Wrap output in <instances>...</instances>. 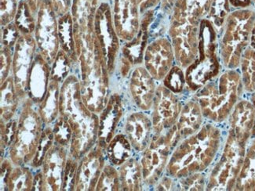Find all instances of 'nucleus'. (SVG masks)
I'll return each instance as SVG.
<instances>
[{
    "instance_id": "nucleus-1",
    "label": "nucleus",
    "mask_w": 255,
    "mask_h": 191,
    "mask_svg": "<svg viewBox=\"0 0 255 191\" xmlns=\"http://www.w3.org/2000/svg\"><path fill=\"white\" fill-rule=\"evenodd\" d=\"M221 138L222 133L218 127L211 124L202 125L200 130L180 143L170 162V174L183 178L203 173L215 160Z\"/></svg>"
},
{
    "instance_id": "nucleus-2",
    "label": "nucleus",
    "mask_w": 255,
    "mask_h": 191,
    "mask_svg": "<svg viewBox=\"0 0 255 191\" xmlns=\"http://www.w3.org/2000/svg\"><path fill=\"white\" fill-rule=\"evenodd\" d=\"M244 90L241 76L234 69H227L218 81H211L197 90L194 99L204 118L220 123L230 117Z\"/></svg>"
},
{
    "instance_id": "nucleus-3",
    "label": "nucleus",
    "mask_w": 255,
    "mask_h": 191,
    "mask_svg": "<svg viewBox=\"0 0 255 191\" xmlns=\"http://www.w3.org/2000/svg\"><path fill=\"white\" fill-rule=\"evenodd\" d=\"M217 34L208 19L201 20L199 54L185 72L187 87L192 92H196L219 75L221 66L217 54Z\"/></svg>"
},
{
    "instance_id": "nucleus-4",
    "label": "nucleus",
    "mask_w": 255,
    "mask_h": 191,
    "mask_svg": "<svg viewBox=\"0 0 255 191\" xmlns=\"http://www.w3.org/2000/svg\"><path fill=\"white\" fill-rule=\"evenodd\" d=\"M255 23V12L248 8L228 16L220 43L221 59L227 69L236 70L240 66L243 53L250 46Z\"/></svg>"
},
{
    "instance_id": "nucleus-5",
    "label": "nucleus",
    "mask_w": 255,
    "mask_h": 191,
    "mask_svg": "<svg viewBox=\"0 0 255 191\" xmlns=\"http://www.w3.org/2000/svg\"><path fill=\"white\" fill-rule=\"evenodd\" d=\"M247 143L239 141L229 130L223 151L207 179V191H234L244 163Z\"/></svg>"
},
{
    "instance_id": "nucleus-6",
    "label": "nucleus",
    "mask_w": 255,
    "mask_h": 191,
    "mask_svg": "<svg viewBox=\"0 0 255 191\" xmlns=\"http://www.w3.org/2000/svg\"><path fill=\"white\" fill-rule=\"evenodd\" d=\"M170 35L178 66L186 69L196 61L199 54L200 24L190 22L183 9H174Z\"/></svg>"
},
{
    "instance_id": "nucleus-7",
    "label": "nucleus",
    "mask_w": 255,
    "mask_h": 191,
    "mask_svg": "<svg viewBox=\"0 0 255 191\" xmlns=\"http://www.w3.org/2000/svg\"><path fill=\"white\" fill-rule=\"evenodd\" d=\"M174 53L168 39L160 38L152 42L144 52L145 68L154 79H164L173 68Z\"/></svg>"
},
{
    "instance_id": "nucleus-8",
    "label": "nucleus",
    "mask_w": 255,
    "mask_h": 191,
    "mask_svg": "<svg viewBox=\"0 0 255 191\" xmlns=\"http://www.w3.org/2000/svg\"><path fill=\"white\" fill-rule=\"evenodd\" d=\"M54 9L50 0H43L38 11V27L36 38L38 43L49 59L55 56L58 47L57 24Z\"/></svg>"
},
{
    "instance_id": "nucleus-9",
    "label": "nucleus",
    "mask_w": 255,
    "mask_h": 191,
    "mask_svg": "<svg viewBox=\"0 0 255 191\" xmlns=\"http://www.w3.org/2000/svg\"><path fill=\"white\" fill-rule=\"evenodd\" d=\"M138 3L137 0H114V25L121 39L131 41L140 28Z\"/></svg>"
},
{
    "instance_id": "nucleus-10",
    "label": "nucleus",
    "mask_w": 255,
    "mask_h": 191,
    "mask_svg": "<svg viewBox=\"0 0 255 191\" xmlns=\"http://www.w3.org/2000/svg\"><path fill=\"white\" fill-rule=\"evenodd\" d=\"M95 15L101 46L104 55L107 57L108 68L112 70L119 50V42L117 31H114L112 24L111 9L109 4L102 2L97 9Z\"/></svg>"
},
{
    "instance_id": "nucleus-11",
    "label": "nucleus",
    "mask_w": 255,
    "mask_h": 191,
    "mask_svg": "<svg viewBox=\"0 0 255 191\" xmlns=\"http://www.w3.org/2000/svg\"><path fill=\"white\" fill-rule=\"evenodd\" d=\"M255 107L252 100H239L229 117L230 130L239 141L248 143L255 125Z\"/></svg>"
},
{
    "instance_id": "nucleus-12",
    "label": "nucleus",
    "mask_w": 255,
    "mask_h": 191,
    "mask_svg": "<svg viewBox=\"0 0 255 191\" xmlns=\"http://www.w3.org/2000/svg\"><path fill=\"white\" fill-rule=\"evenodd\" d=\"M130 90L140 107H149L155 92V83L146 68L138 67L133 71L130 79Z\"/></svg>"
},
{
    "instance_id": "nucleus-13",
    "label": "nucleus",
    "mask_w": 255,
    "mask_h": 191,
    "mask_svg": "<svg viewBox=\"0 0 255 191\" xmlns=\"http://www.w3.org/2000/svg\"><path fill=\"white\" fill-rule=\"evenodd\" d=\"M204 118L200 106L196 99L187 101L181 109L176 127L180 139L184 140L200 130Z\"/></svg>"
},
{
    "instance_id": "nucleus-14",
    "label": "nucleus",
    "mask_w": 255,
    "mask_h": 191,
    "mask_svg": "<svg viewBox=\"0 0 255 191\" xmlns=\"http://www.w3.org/2000/svg\"><path fill=\"white\" fill-rule=\"evenodd\" d=\"M157 118H155V126L164 125L170 126L174 123L176 118L179 116L181 107H180L178 99L169 89L160 87L157 92Z\"/></svg>"
},
{
    "instance_id": "nucleus-15",
    "label": "nucleus",
    "mask_w": 255,
    "mask_h": 191,
    "mask_svg": "<svg viewBox=\"0 0 255 191\" xmlns=\"http://www.w3.org/2000/svg\"><path fill=\"white\" fill-rule=\"evenodd\" d=\"M169 147L163 139L159 140L151 150H148L143 159V174L144 178L159 176L168 155Z\"/></svg>"
},
{
    "instance_id": "nucleus-16",
    "label": "nucleus",
    "mask_w": 255,
    "mask_h": 191,
    "mask_svg": "<svg viewBox=\"0 0 255 191\" xmlns=\"http://www.w3.org/2000/svg\"><path fill=\"white\" fill-rule=\"evenodd\" d=\"M255 190V137L247 147L244 163L236 183L234 191Z\"/></svg>"
},
{
    "instance_id": "nucleus-17",
    "label": "nucleus",
    "mask_w": 255,
    "mask_h": 191,
    "mask_svg": "<svg viewBox=\"0 0 255 191\" xmlns=\"http://www.w3.org/2000/svg\"><path fill=\"white\" fill-rule=\"evenodd\" d=\"M34 45L31 39H20L16 48L14 71L18 79H24L32 60Z\"/></svg>"
},
{
    "instance_id": "nucleus-18",
    "label": "nucleus",
    "mask_w": 255,
    "mask_h": 191,
    "mask_svg": "<svg viewBox=\"0 0 255 191\" xmlns=\"http://www.w3.org/2000/svg\"><path fill=\"white\" fill-rule=\"evenodd\" d=\"M240 66L244 90L248 93L255 92V50L248 46L241 57Z\"/></svg>"
},
{
    "instance_id": "nucleus-19",
    "label": "nucleus",
    "mask_w": 255,
    "mask_h": 191,
    "mask_svg": "<svg viewBox=\"0 0 255 191\" xmlns=\"http://www.w3.org/2000/svg\"><path fill=\"white\" fill-rule=\"evenodd\" d=\"M149 121L142 114H133L128 123V132L133 144L138 148L143 147L149 131Z\"/></svg>"
},
{
    "instance_id": "nucleus-20",
    "label": "nucleus",
    "mask_w": 255,
    "mask_h": 191,
    "mask_svg": "<svg viewBox=\"0 0 255 191\" xmlns=\"http://www.w3.org/2000/svg\"><path fill=\"white\" fill-rule=\"evenodd\" d=\"M229 0H214L207 18L212 23L217 33L223 30L228 16L230 15Z\"/></svg>"
},
{
    "instance_id": "nucleus-21",
    "label": "nucleus",
    "mask_w": 255,
    "mask_h": 191,
    "mask_svg": "<svg viewBox=\"0 0 255 191\" xmlns=\"http://www.w3.org/2000/svg\"><path fill=\"white\" fill-rule=\"evenodd\" d=\"M214 0H185L186 11L190 22L200 24L209 14Z\"/></svg>"
},
{
    "instance_id": "nucleus-22",
    "label": "nucleus",
    "mask_w": 255,
    "mask_h": 191,
    "mask_svg": "<svg viewBox=\"0 0 255 191\" xmlns=\"http://www.w3.org/2000/svg\"><path fill=\"white\" fill-rule=\"evenodd\" d=\"M32 13L27 1L20 0L16 14V24L20 31H24V33H30L33 31L35 24Z\"/></svg>"
},
{
    "instance_id": "nucleus-23",
    "label": "nucleus",
    "mask_w": 255,
    "mask_h": 191,
    "mask_svg": "<svg viewBox=\"0 0 255 191\" xmlns=\"http://www.w3.org/2000/svg\"><path fill=\"white\" fill-rule=\"evenodd\" d=\"M185 84V75L180 66L173 67L164 78L165 87L174 94L182 92Z\"/></svg>"
},
{
    "instance_id": "nucleus-24",
    "label": "nucleus",
    "mask_w": 255,
    "mask_h": 191,
    "mask_svg": "<svg viewBox=\"0 0 255 191\" xmlns=\"http://www.w3.org/2000/svg\"><path fill=\"white\" fill-rule=\"evenodd\" d=\"M207 178L202 173H194L181 180V188L185 191H204L206 190Z\"/></svg>"
},
{
    "instance_id": "nucleus-25",
    "label": "nucleus",
    "mask_w": 255,
    "mask_h": 191,
    "mask_svg": "<svg viewBox=\"0 0 255 191\" xmlns=\"http://www.w3.org/2000/svg\"><path fill=\"white\" fill-rule=\"evenodd\" d=\"M130 147L123 136H118L113 144V159L116 164H121L129 158Z\"/></svg>"
},
{
    "instance_id": "nucleus-26",
    "label": "nucleus",
    "mask_w": 255,
    "mask_h": 191,
    "mask_svg": "<svg viewBox=\"0 0 255 191\" xmlns=\"http://www.w3.org/2000/svg\"><path fill=\"white\" fill-rule=\"evenodd\" d=\"M140 170L137 164L130 162L124 169V181L129 189H137L140 183Z\"/></svg>"
},
{
    "instance_id": "nucleus-27",
    "label": "nucleus",
    "mask_w": 255,
    "mask_h": 191,
    "mask_svg": "<svg viewBox=\"0 0 255 191\" xmlns=\"http://www.w3.org/2000/svg\"><path fill=\"white\" fill-rule=\"evenodd\" d=\"M72 20L69 13L64 15L60 18V37L63 42L65 50L70 49L72 46Z\"/></svg>"
},
{
    "instance_id": "nucleus-28",
    "label": "nucleus",
    "mask_w": 255,
    "mask_h": 191,
    "mask_svg": "<svg viewBox=\"0 0 255 191\" xmlns=\"http://www.w3.org/2000/svg\"><path fill=\"white\" fill-rule=\"evenodd\" d=\"M17 0H1V21L6 24L11 21L17 14Z\"/></svg>"
},
{
    "instance_id": "nucleus-29",
    "label": "nucleus",
    "mask_w": 255,
    "mask_h": 191,
    "mask_svg": "<svg viewBox=\"0 0 255 191\" xmlns=\"http://www.w3.org/2000/svg\"><path fill=\"white\" fill-rule=\"evenodd\" d=\"M50 2L56 13L65 15L72 3V0H50Z\"/></svg>"
},
{
    "instance_id": "nucleus-30",
    "label": "nucleus",
    "mask_w": 255,
    "mask_h": 191,
    "mask_svg": "<svg viewBox=\"0 0 255 191\" xmlns=\"http://www.w3.org/2000/svg\"><path fill=\"white\" fill-rule=\"evenodd\" d=\"M137 1L140 13L152 10L160 2V0H137Z\"/></svg>"
},
{
    "instance_id": "nucleus-31",
    "label": "nucleus",
    "mask_w": 255,
    "mask_h": 191,
    "mask_svg": "<svg viewBox=\"0 0 255 191\" xmlns=\"http://www.w3.org/2000/svg\"><path fill=\"white\" fill-rule=\"evenodd\" d=\"M252 0H229L230 6L238 9H247L252 3Z\"/></svg>"
},
{
    "instance_id": "nucleus-32",
    "label": "nucleus",
    "mask_w": 255,
    "mask_h": 191,
    "mask_svg": "<svg viewBox=\"0 0 255 191\" xmlns=\"http://www.w3.org/2000/svg\"><path fill=\"white\" fill-rule=\"evenodd\" d=\"M26 1L28 2V6L32 13H35L38 8L40 6L41 2H43V0H26Z\"/></svg>"
},
{
    "instance_id": "nucleus-33",
    "label": "nucleus",
    "mask_w": 255,
    "mask_h": 191,
    "mask_svg": "<svg viewBox=\"0 0 255 191\" xmlns=\"http://www.w3.org/2000/svg\"><path fill=\"white\" fill-rule=\"evenodd\" d=\"M250 46L255 50V23L252 28V35H251V41H250Z\"/></svg>"
},
{
    "instance_id": "nucleus-34",
    "label": "nucleus",
    "mask_w": 255,
    "mask_h": 191,
    "mask_svg": "<svg viewBox=\"0 0 255 191\" xmlns=\"http://www.w3.org/2000/svg\"><path fill=\"white\" fill-rule=\"evenodd\" d=\"M252 103H253L254 107H255V92L253 93V96H252ZM252 137H255V125H254L253 130H252Z\"/></svg>"
},
{
    "instance_id": "nucleus-35",
    "label": "nucleus",
    "mask_w": 255,
    "mask_h": 191,
    "mask_svg": "<svg viewBox=\"0 0 255 191\" xmlns=\"http://www.w3.org/2000/svg\"><path fill=\"white\" fill-rule=\"evenodd\" d=\"M252 1H253L254 3H255V0H252Z\"/></svg>"
},
{
    "instance_id": "nucleus-36",
    "label": "nucleus",
    "mask_w": 255,
    "mask_h": 191,
    "mask_svg": "<svg viewBox=\"0 0 255 191\" xmlns=\"http://www.w3.org/2000/svg\"></svg>"
},
{
    "instance_id": "nucleus-37",
    "label": "nucleus",
    "mask_w": 255,
    "mask_h": 191,
    "mask_svg": "<svg viewBox=\"0 0 255 191\" xmlns=\"http://www.w3.org/2000/svg\"></svg>"
}]
</instances>
